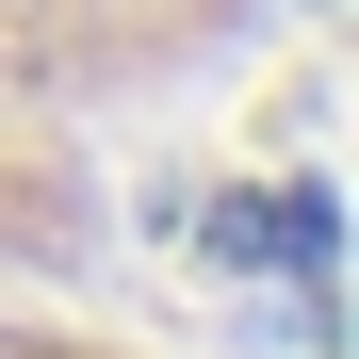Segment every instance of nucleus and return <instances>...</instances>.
I'll use <instances>...</instances> for the list:
<instances>
[{
  "mask_svg": "<svg viewBox=\"0 0 359 359\" xmlns=\"http://www.w3.org/2000/svg\"><path fill=\"white\" fill-rule=\"evenodd\" d=\"M278 33V0H0V262H66L98 163L212 98Z\"/></svg>",
  "mask_w": 359,
  "mask_h": 359,
  "instance_id": "1",
  "label": "nucleus"
},
{
  "mask_svg": "<svg viewBox=\"0 0 359 359\" xmlns=\"http://www.w3.org/2000/svg\"><path fill=\"white\" fill-rule=\"evenodd\" d=\"M0 359H163V343H131V327H98V311H66L33 262H0Z\"/></svg>",
  "mask_w": 359,
  "mask_h": 359,
  "instance_id": "2",
  "label": "nucleus"
}]
</instances>
